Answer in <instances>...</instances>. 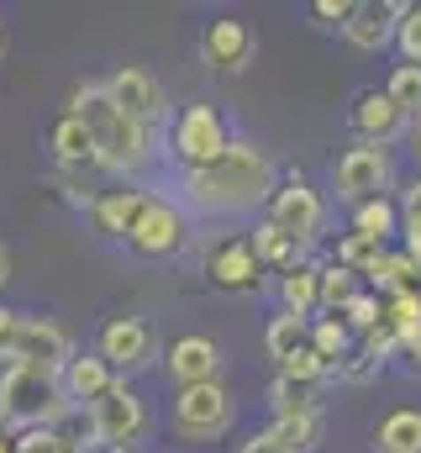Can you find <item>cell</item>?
Here are the masks:
<instances>
[{
  "label": "cell",
  "instance_id": "obj_1",
  "mask_svg": "<svg viewBox=\"0 0 421 453\" xmlns=\"http://www.w3.org/2000/svg\"><path fill=\"white\" fill-rule=\"evenodd\" d=\"M274 185H279L274 158H269L258 142L232 137L216 164L180 174V206H190V211H201V217H242V211L269 206Z\"/></svg>",
  "mask_w": 421,
  "mask_h": 453
},
{
  "label": "cell",
  "instance_id": "obj_2",
  "mask_svg": "<svg viewBox=\"0 0 421 453\" xmlns=\"http://www.w3.org/2000/svg\"><path fill=\"white\" fill-rule=\"evenodd\" d=\"M69 116L85 121V132L96 142V164L105 174H137L153 158V132L137 127L126 111H116L101 80H85L69 90Z\"/></svg>",
  "mask_w": 421,
  "mask_h": 453
},
{
  "label": "cell",
  "instance_id": "obj_3",
  "mask_svg": "<svg viewBox=\"0 0 421 453\" xmlns=\"http://www.w3.org/2000/svg\"><path fill=\"white\" fill-rule=\"evenodd\" d=\"M64 406H69L64 369H42V364H11V369H0V433L16 438V433L48 427Z\"/></svg>",
  "mask_w": 421,
  "mask_h": 453
},
{
  "label": "cell",
  "instance_id": "obj_4",
  "mask_svg": "<svg viewBox=\"0 0 421 453\" xmlns=\"http://www.w3.org/2000/svg\"><path fill=\"white\" fill-rule=\"evenodd\" d=\"M85 411H90L96 449H105V453L142 449V443H148V433H153V411H148V401H142L126 380H116L101 401H90Z\"/></svg>",
  "mask_w": 421,
  "mask_h": 453
},
{
  "label": "cell",
  "instance_id": "obj_5",
  "mask_svg": "<svg viewBox=\"0 0 421 453\" xmlns=\"http://www.w3.org/2000/svg\"><path fill=\"white\" fill-rule=\"evenodd\" d=\"M390 185H395V164H390V148H379V142H353V148L332 164V190H337L348 206L385 201Z\"/></svg>",
  "mask_w": 421,
  "mask_h": 453
},
{
  "label": "cell",
  "instance_id": "obj_6",
  "mask_svg": "<svg viewBox=\"0 0 421 453\" xmlns=\"http://www.w3.org/2000/svg\"><path fill=\"white\" fill-rule=\"evenodd\" d=\"M237 422V395L210 380V385H190L174 395V433L180 438H195V443H210V438H226Z\"/></svg>",
  "mask_w": 421,
  "mask_h": 453
},
{
  "label": "cell",
  "instance_id": "obj_7",
  "mask_svg": "<svg viewBox=\"0 0 421 453\" xmlns=\"http://www.w3.org/2000/svg\"><path fill=\"white\" fill-rule=\"evenodd\" d=\"M185 242H190V217H185V206L148 196L137 226L126 232V248H132L137 258H174V253H185Z\"/></svg>",
  "mask_w": 421,
  "mask_h": 453
},
{
  "label": "cell",
  "instance_id": "obj_8",
  "mask_svg": "<svg viewBox=\"0 0 421 453\" xmlns=\"http://www.w3.org/2000/svg\"><path fill=\"white\" fill-rule=\"evenodd\" d=\"M96 353L116 369V380H126V374H142L158 364V333L142 317H111L96 338Z\"/></svg>",
  "mask_w": 421,
  "mask_h": 453
},
{
  "label": "cell",
  "instance_id": "obj_9",
  "mask_svg": "<svg viewBox=\"0 0 421 453\" xmlns=\"http://www.w3.org/2000/svg\"><path fill=\"white\" fill-rule=\"evenodd\" d=\"M232 132H226V116L216 106H185L174 116V158H180V174L185 169H206L226 153Z\"/></svg>",
  "mask_w": 421,
  "mask_h": 453
},
{
  "label": "cell",
  "instance_id": "obj_10",
  "mask_svg": "<svg viewBox=\"0 0 421 453\" xmlns=\"http://www.w3.org/2000/svg\"><path fill=\"white\" fill-rule=\"evenodd\" d=\"M269 222L285 226L290 237H301L306 248H311L316 237H321V226H326V201H321V190H316L311 180H301V174H285L279 185H274V196H269Z\"/></svg>",
  "mask_w": 421,
  "mask_h": 453
},
{
  "label": "cell",
  "instance_id": "obj_11",
  "mask_svg": "<svg viewBox=\"0 0 421 453\" xmlns=\"http://www.w3.org/2000/svg\"><path fill=\"white\" fill-rule=\"evenodd\" d=\"M101 85H105V96H111V106L126 111L137 127H148V132L169 116V96H164V85H158L148 69H137V64H121L116 74H105Z\"/></svg>",
  "mask_w": 421,
  "mask_h": 453
},
{
  "label": "cell",
  "instance_id": "obj_12",
  "mask_svg": "<svg viewBox=\"0 0 421 453\" xmlns=\"http://www.w3.org/2000/svg\"><path fill=\"white\" fill-rule=\"evenodd\" d=\"M74 358V342L69 333L53 322V317H27L21 311V322H16V338L5 348V369L11 364H42V369H64Z\"/></svg>",
  "mask_w": 421,
  "mask_h": 453
},
{
  "label": "cell",
  "instance_id": "obj_13",
  "mask_svg": "<svg viewBox=\"0 0 421 453\" xmlns=\"http://www.w3.org/2000/svg\"><path fill=\"white\" fill-rule=\"evenodd\" d=\"M253 48H258L253 27L237 21V16H216L201 32V64H206L210 74H242L253 64Z\"/></svg>",
  "mask_w": 421,
  "mask_h": 453
},
{
  "label": "cell",
  "instance_id": "obj_14",
  "mask_svg": "<svg viewBox=\"0 0 421 453\" xmlns=\"http://www.w3.org/2000/svg\"><path fill=\"white\" fill-rule=\"evenodd\" d=\"M169 380H174L180 390L221 380V342L206 338V333H185V338H174L169 342Z\"/></svg>",
  "mask_w": 421,
  "mask_h": 453
},
{
  "label": "cell",
  "instance_id": "obj_15",
  "mask_svg": "<svg viewBox=\"0 0 421 453\" xmlns=\"http://www.w3.org/2000/svg\"><path fill=\"white\" fill-rule=\"evenodd\" d=\"M258 253H253V242L248 237H226V242H216V253L206 258V274L216 290H226V296H248L253 285H258Z\"/></svg>",
  "mask_w": 421,
  "mask_h": 453
},
{
  "label": "cell",
  "instance_id": "obj_16",
  "mask_svg": "<svg viewBox=\"0 0 421 453\" xmlns=\"http://www.w3.org/2000/svg\"><path fill=\"white\" fill-rule=\"evenodd\" d=\"M348 121H353V132H358V142H379V148H390L401 132H406V121L411 116L401 111L385 90H364L358 101H353V111H348Z\"/></svg>",
  "mask_w": 421,
  "mask_h": 453
},
{
  "label": "cell",
  "instance_id": "obj_17",
  "mask_svg": "<svg viewBox=\"0 0 421 453\" xmlns=\"http://www.w3.org/2000/svg\"><path fill=\"white\" fill-rule=\"evenodd\" d=\"M142 206H148V190L121 185V190H101V196H90L85 217H90V226H96L101 237H121V242H126V232L137 226Z\"/></svg>",
  "mask_w": 421,
  "mask_h": 453
},
{
  "label": "cell",
  "instance_id": "obj_18",
  "mask_svg": "<svg viewBox=\"0 0 421 453\" xmlns=\"http://www.w3.org/2000/svg\"><path fill=\"white\" fill-rule=\"evenodd\" d=\"M401 11H406V5H353V16H348V27H342L348 48H358V53H385V48L395 42Z\"/></svg>",
  "mask_w": 421,
  "mask_h": 453
},
{
  "label": "cell",
  "instance_id": "obj_19",
  "mask_svg": "<svg viewBox=\"0 0 421 453\" xmlns=\"http://www.w3.org/2000/svg\"><path fill=\"white\" fill-rule=\"evenodd\" d=\"M111 385H116V369L105 364L101 353H74V358L64 364V395H69L74 406H90V401H101Z\"/></svg>",
  "mask_w": 421,
  "mask_h": 453
},
{
  "label": "cell",
  "instance_id": "obj_20",
  "mask_svg": "<svg viewBox=\"0 0 421 453\" xmlns=\"http://www.w3.org/2000/svg\"><path fill=\"white\" fill-rule=\"evenodd\" d=\"M279 311L306 317V322L321 311V264L306 258V264H295V269L279 274Z\"/></svg>",
  "mask_w": 421,
  "mask_h": 453
},
{
  "label": "cell",
  "instance_id": "obj_21",
  "mask_svg": "<svg viewBox=\"0 0 421 453\" xmlns=\"http://www.w3.org/2000/svg\"><path fill=\"white\" fill-rule=\"evenodd\" d=\"M48 153H53L64 169H85V164H96V142H90L85 121H80V116H69V111L48 127Z\"/></svg>",
  "mask_w": 421,
  "mask_h": 453
},
{
  "label": "cell",
  "instance_id": "obj_22",
  "mask_svg": "<svg viewBox=\"0 0 421 453\" xmlns=\"http://www.w3.org/2000/svg\"><path fill=\"white\" fill-rule=\"evenodd\" d=\"M248 242H253L258 264H269V269H279V274H285V269H295V264H306V242H301V237H290L285 226H274L269 217L253 226V237H248Z\"/></svg>",
  "mask_w": 421,
  "mask_h": 453
},
{
  "label": "cell",
  "instance_id": "obj_23",
  "mask_svg": "<svg viewBox=\"0 0 421 453\" xmlns=\"http://www.w3.org/2000/svg\"><path fill=\"white\" fill-rule=\"evenodd\" d=\"M269 411H274V422H285V417H321V390L274 374V385H269Z\"/></svg>",
  "mask_w": 421,
  "mask_h": 453
},
{
  "label": "cell",
  "instance_id": "obj_24",
  "mask_svg": "<svg viewBox=\"0 0 421 453\" xmlns=\"http://www.w3.org/2000/svg\"><path fill=\"white\" fill-rule=\"evenodd\" d=\"M374 453H421V411L401 406L374 427Z\"/></svg>",
  "mask_w": 421,
  "mask_h": 453
},
{
  "label": "cell",
  "instance_id": "obj_25",
  "mask_svg": "<svg viewBox=\"0 0 421 453\" xmlns=\"http://www.w3.org/2000/svg\"><path fill=\"white\" fill-rule=\"evenodd\" d=\"M306 342H311V322H306V317H290V311L269 317V327H264V348H269V358H274V364L295 358Z\"/></svg>",
  "mask_w": 421,
  "mask_h": 453
},
{
  "label": "cell",
  "instance_id": "obj_26",
  "mask_svg": "<svg viewBox=\"0 0 421 453\" xmlns=\"http://www.w3.org/2000/svg\"><path fill=\"white\" fill-rule=\"evenodd\" d=\"M353 232H358V237H374V242H390V237L401 232V206H395L390 196L353 206Z\"/></svg>",
  "mask_w": 421,
  "mask_h": 453
},
{
  "label": "cell",
  "instance_id": "obj_27",
  "mask_svg": "<svg viewBox=\"0 0 421 453\" xmlns=\"http://www.w3.org/2000/svg\"><path fill=\"white\" fill-rule=\"evenodd\" d=\"M369 280H374L385 296H395V290H421V264L411 253H390V248H385V258L369 269Z\"/></svg>",
  "mask_w": 421,
  "mask_h": 453
},
{
  "label": "cell",
  "instance_id": "obj_28",
  "mask_svg": "<svg viewBox=\"0 0 421 453\" xmlns=\"http://www.w3.org/2000/svg\"><path fill=\"white\" fill-rule=\"evenodd\" d=\"M311 348L332 364V369H342V358H348V348H353V333H348L337 317H311Z\"/></svg>",
  "mask_w": 421,
  "mask_h": 453
},
{
  "label": "cell",
  "instance_id": "obj_29",
  "mask_svg": "<svg viewBox=\"0 0 421 453\" xmlns=\"http://www.w3.org/2000/svg\"><path fill=\"white\" fill-rule=\"evenodd\" d=\"M353 296H358V274H353V269H342L337 258H332V264H321V311L332 317V311H342Z\"/></svg>",
  "mask_w": 421,
  "mask_h": 453
},
{
  "label": "cell",
  "instance_id": "obj_30",
  "mask_svg": "<svg viewBox=\"0 0 421 453\" xmlns=\"http://www.w3.org/2000/svg\"><path fill=\"white\" fill-rule=\"evenodd\" d=\"M385 327H395V338H417L421 333V290L385 296Z\"/></svg>",
  "mask_w": 421,
  "mask_h": 453
},
{
  "label": "cell",
  "instance_id": "obj_31",
  "mask_svg": "<svg viewBox=\"0 0 421 453\" xmlns=\"http://www.w3.org/2000/svg\"><path fill=\"white\" fill-rule=\"evenodd\" d=\"M269 433H274L290 453H316L321 449V417H285V422H269Z\"/></svg>",
  "mask_w": 421,
  "mask_h": 453
},
{
  "label": "cell",
  "instance_id": "obj_32",
  "mask_svg": "<svg viewBox=\"0 0 421 453\" xmlns=\"http://www.w3.org/2000/svg\"><path fill=\"white\" fill-rule=\"evenodd\" d=\"M385 96L406 116H421V64H395L390 80H385Z\"/></svg>",
  "mask_w": 421,
  "mask_h": 453
},
{
  "label": "cell",
  "instance_id": "obj_33",
  "mask_svg": "<svg viewBox=\"0 0 421 453\" xmlns=\"http://www.w3.org/2000/svg\"><path fill=\"white\" fill-rule=\"evenodd\" d=\"M332 317H337V322H342L353 338H364L369 327H379V317H385V301H379V296H369V290H358V296H353L342 311H332Z\"/></svg>",
  "mask_w": 421,
  "mask_h": 453
},
{
  "label": "cell",
  "instance_id": "obj_34",
  "mask_svg": "<svg viewBox=\"0 0 421 453\" xmlns=\"http://www.w3.org/2000/svg\"><path fill=\"white\" fill-rule=\"evenodd\" d=\"M379 258H385V242H374V237L348 232V237L337 242V264H342V269H353V274H369Z\"/></svg>",
  "mask_w": 421,
  "mask_h": 453
},
{
  "label": "cell",
  "instance_id": "obj_35",
  "mask_svg": "<svg viewBox=\"0 0 421 453\" xmlns=\"http://www.w3.org/2000/svg\"><path fill=\"white\" fill-rule=\"evenodd\" d=\"M279 374H285V380H301V385H316V390H321V385L332 380V364H326V358L316 353L311 342H306L295 358H285V364H279Z\"/></svg>",
  "mask_w": 421,
  "mask_h": 453
},
{
  "label": "cell",
  "instance_id": "obj_36",
  "mask_svg": "<svg viewBox=\"0 0 421 453\" xmlns=\"http://www.w3.org/2000/svg\"><path fill=\"white\" fill-rule=\"evenodd\" d=\"M395 48H401V58H406V64H421V5H406V11H401Z\"/></svg>",
  "mask_w": 421,
  "mask_h": 453
},
{
  "label": "cell",
  "instance_id": "obj_37",
  "mask_svg": "<svg viewBox=\"0 0 421 453\" xmlns=\"http://www.w3.org/2000/svg\"><path fill=\"white\" fill-rule=\"evenodd\" d=\"M11 453H69V449H64V438L53 427H32V433H16Z\"/></svg>",
  "mask_w": 421,
  "mask_h": 453
},
{
  "label": "cell",
  "instance_id": "obj_38",
  "mask_svg": "<svg viewBox=\"0 0 421 453\" xmlns=\"http://www.w3.org/2000/svg\"><path fill=\"white\" fill-rule=\"evenodd\" d=\"M311 16L321 21V27H348L353 0H311Z\"/></svg>",
  "mask_w": 421,
  "mask_h": 453
},
{
  "label": "cell",
  "instance_id": "obj_39",
  "mask_svg": "<svg viewBox=\"0 0 421 453\" xmlns=\"http://www.w3.org/2000/svg\"><path fill=\"white\" fill-rule=\"evenodd\" d=\"M401 237H406L401 253H411V258L421 264V211H406V206H401Z\"/></svg>",
  "mask_w": 421,
  "mask_h": 453
},
{
  "label": "cell",
  "instance_id": "obj_40",
  "mask_svg": "<svg viewBox=\"0 0 421 453\" xmlns=\"http://www.w3.org/2000/svg\"><path fill=\"white\" fill-rule=\"evenodd\" d=\"M237 453H290V449H285V443H279V438H274V433L264 427V433L242 438V443H237Z\"/></svg>",
  "mask_w": 421,
  "mask_h": 453
},
{
  "label": "cell",
  "instance_id": "obj_41",
  "mask_svg": "<svg viewBox=\"0 0 421 453\" xmlns=\"http://www.w3.org/2000/svg\"><path fill=\"white\" fill-rule=\"evenodd\" d=\"M16 322H21V311L0 306V364H5V348H11V338H16Z\"/></svg>",
  "mask_w": 421,
  "mask_h": 453
},
{
  "label": "cell",
  "instance_id": "obj_42",
  "mask_svg": "<svg viewBox=\"0 0 421 453\" xmlns=\"http://www.w3.org/2000/svg\"><path fill=\"white\" fill-rule=\"evenodd\" d=\"M5 280H11V253H5V242H0V290H5Z\"/></svg>",
  "mask_w": 421,
  "mask_h": 453
},
{
  "label": "cell",
  "instance_id": "obj_43",
  "mask_svg": "<svg viewBox=\"0 0 421 453\" xmlns=\"http://www.w3.org/2000/svg\"><path fill=\"white\" fill-rule=\"evenodd\" d=\"M411 153H417V164H421V116L411 121Z\"/></svg>",
  "mask_w": 421,
  "mask_h": 453
},
{
  "label": "cell",
  "instance_id": "obj_44",
  "mask_svg": "<svg viewBox=\"0 0 421 453\" xmlns=\"http://www.w3.org/2000/svg\"><path fill=\"white\" fill-rule=\"evenodd\" d=\"M406 211H421V180L411 185V196H406Z\"/></svg>",
  "mask_w": 421,
  "mask_h": 453
},
{
  "label": "cell",
  "instance_id": "obj_45",
  "mask_svg": "<svg viewBox=\"0 0 421 453\" xmlns=\"http://www.w3.org/2000/svg\"><path fill=\"white\" fill-rule=\"evenodd\" d=\"M11 443H16V438H11V433H0V453H11Z\"/></svg>",
  "mask_w": 421,
  "mask_h": 453
},
{
  "label": "cell",
  "instance_id": "obj_46",
  "mask_svg": "<svg viewBox=\"0 0 421 453\" xmlns=\"http://www.w3.org/2000/svg\"><path fill=\"white\" fill-rule=\"evenodd\" d=\"M0 53H5V27H0Z\"/></svg>",
  "mask_w": 421,
  "mask_h": 453
},
{
  "label": "cell",
  "instance_id": "obj_47",
  "mask_svg": "<svg viewBox=\"0 0 421 453\" xmlns=\"http://www.w3.org/2000/svg\"><path fill=\"white\" fill-rule=\"evenodd\" d=\"M132 453H142V449H132Z\"/></svg>",
  "mask_w": 421,
  "mask_h": 453
}]
</instances>
